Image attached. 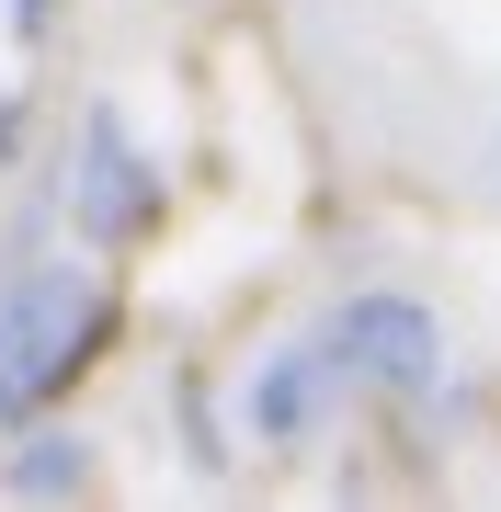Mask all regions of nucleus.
<instances>
[{
  "label": "nucleus",
  "instance_id": "6",
  "mask_svg": "<svg viewBox=\"0 0 501 512\" xmlns=\"http://www.w3.org/2000/svg\"><path fill=\"white\" fill-rule=\"evenodd\" d=\"M12 35H23V46H46V35H57V0H12Z\"/></svg>",
  "mask_w": 501,
  "mask_h": 512
},
{
  "label": "nucleus",
  "instance_id": "4",
  "mask_svg": "<svg viewBox=\"0 0 501 512\" xmlns=\"http://www.w3.org/2000/svg\"><path fill=\"white\" fill-rule=\"evenodd\" d=\"M331 399H342L331 342H285V353H262V365L240 376V433L285 456V444H308L319 421H331Z\"/></svg>",
  "mask_w": 501,
  "mask_h": 512
},
{
  "label": "nucleus",
  "instance_id": "1",
  "mask_svg": "<svg viewBox=\"0 0 501 512\" xmlns=\"http://www.w3.org/2000/svg\"><path fill=\"white\" fill-rule=\"evenodd\" d=\"M114 342V285L92 262H12L0 274V433L46 421Z\"/></svg>",
  "mask_w": 501,
  "mask_h": 512
},
{
  "label": "nucleus",
  "instance_id": "5",
  "mask_svg": "<svg viewBox=\"0 0 501 512\" xmlns=\"http://www.w3.org/2000/svg\"><path fill=\"white\" fill-rule=\"evenodd\" d=\"M92 478H103L92 433H57V421H23V444L0 456V490H12V501H80Z\"/></svg>",
  "mask_w": 501,
  "mask_h": 512
},
{
  "label": "nucleus",
  "instance_id": "2",
  "mask_svg": "<svg viewBox=\"0 0 501 512\" xmlns=\"http://www.w3.org/2000/svg\"><path fill=\"white\" fill-rule=\"evenodd\" d=\"M160 205H171V183H160L149 137H137L114 103H92V114H80V137H69V183H57V217L92 239V262H103V251H126V239H149V228H160Z\"/></svg>",
  "mask_w": 501,
  "mask_h": 512
},
{
  "label": "nucleus",
  "instance_id": "3",
  "mask_svg": "<svg viewBox=\"0 0 501 512\" xmlns=\"http://www.w3.org/2000/svg\"><path fill=\"white\" fill-rule=\"evenodd\" d=\"M319 342H331L342 387H365V399H433V387H445V319H433L422 296H399V285L342 296V308L319 319Z\"/></svg>",
  "mask_w": 501,
  "mask_h": 512
}]
</instances>
